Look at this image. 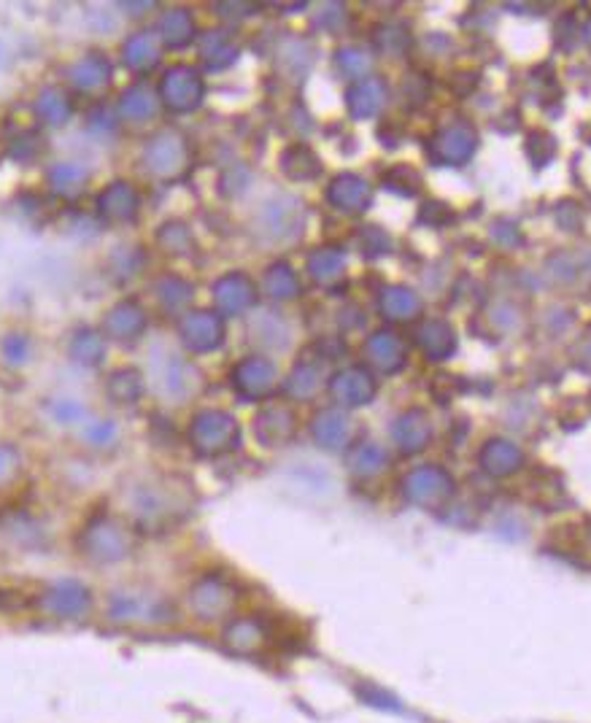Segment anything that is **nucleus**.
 Instances as JSON below:
<instances>
[{"label":"nucleus","mask_w":591,"mask_h":723,"mask_svg":"<svg viewBox=\"0 0 591 723\" xmlns=\"http://www.w3.org/2000/svg\"><path fill=\"white\" fill-rule=\"evenodd\" d=\"M106 618L122 629H160L173 621L171 605L157 594L141 589H125L111 594Z\"/></svg>","instance_id":"obj_1"},{"label":"nucleus","mask_w":591,"mask_h":723,"mask_svg":"<svg viewBox=\"0 0 591 723\" xmlns=\"http://www.w3.org/2000/svg\"><path fill=\"white\" fill-rule=\"evenodd\" d=\"M38 602H41V610L46 616L57 618V621H79L92 610L90 591L73 581H65L54 589L44 591Z\"/></svg>","instance_id":"obj_5"},{"label":"nucleus","mask_w":591,"mask_h":723,"mask_svg":"<svg viewBox=\"0 0 591 723\" xmlns=\"http://www.w3.org/2000/svg\"><path fill=\"white\" fill-rule=\"evenodd\" d=\"M516 462H519V454H516L513 448H505V451L494 448L492 456H489V465H492L489 470H494V473H508Z\"/></svg>","instance_id":"obj_7"},{"label":"nucleus","mask_w":591,"mask_h":723,"mask_svg":"<svg viewBox=\"0 0 591 723\" xmlns=\"http://www.w3.org/2000/svg\"><path fill=\"white\" fill-rule=\"evenodd\" d=\"M270 643H273L270 629L262 624L260 618L254 616L230 618V621L222 626L224 651L233 653V656H241V659L262 656V653L270 648Z\"/></svg>","instance_id":"obj_4"},{"label":"nucleus","mask_w":591,"mask_h":723,"mask_svg":"<svg viewBox=\"0 0 591 723\" xmlns=\"http://www.w3.org/2000/svg\"><path fill=\"white\" fill-rule=\"evenodd\" d=\"M448 481L435 470H427V473H413L411 481H408V491H411L413 500L419 502H435L446 494Z\"/></svg>","instance_id":"obj_6"},{"label":"nucleus","mask_w":591,"mask_h":723,"mask_svg":"<svg viewBox=\"0 0 591 723\" xmlns=\"http://www.w3.org/2000/svg\"><path fill=\"white\" fill-rule=\"evenodd\" d=\"M81 554L100 564L122 562L133 554V532L117 518H95L81 532Z\"/></svg>","instance_id":"obj_2"},{"label":"nucleus","mask_w":591,"mask_h":723,"mask_svg":"<svg viewBox=\"0 0 591 723\" xmlns=\"http://www.w3.org/2000/svg\"><path fill=\"white\" fill-rule=\"evenodd\" d=\"M187 610L200 624H227L235 610V591L222 578H200L189 589Z\"/></svg>","instance_id":"obj_3"}]
</instances>
